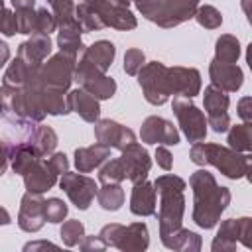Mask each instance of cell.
<instances>
[{
    "mask_svg": "<svg viewBox=\"0 0 252 252\" xmlns=\"http://www.w3.org/2000/svg\"><path fill=\"white\" fill-rule=\"evenodd\" d=\"M189 185L193 189V220L201 228H213L224 209L230 203L228 187L217 183L213 173L207 169H197L189 177Z\"/></svg>",
    "mask_w": 252,
    "mask_h": 252,
    "instance_id": "1",
    "label": "cell"
},
{
    "mask_svg": "<svg viewBox=\"0 0 252 252\" xmlns=\"http://www.w3.org/2000/svg\"><path fill=\"white\" fill-rule=\"evenodd\" d=\"M185 187L187 183L173 173L159 175L154 181L156 195H159V209L156 213L159 220V236H167L169 232L181 226L185 213V197H183Z\"/></svg>",
    "mask_w": 252,
    "mask_h": 252,
    "instance_id": "2",
    "label": "cell"
},
{
    "mask_svg": "<svg viewBox=\"0 0 252 252\" xmlns=\"http://www.w3.org/2000/svg\"><path fill=\"white\" fill-rule=\"evenodd\" d=\"M189 156L193 163L213 165L228 179H242L248 175L250 169V154H242L211 142H195Z\"/></svg>",
    "mask_w": 252,
    "mask_h": 252,
    "instance_id": "3",
    "label": "cell"
},
{
    "mask_svg": "<svg viewBox=\"0 0 252 252\" xmlns=\"http://www.w3.org/2000/svg\"><path fill=\"white\" fill-rule=\"evenodd\" d=\"M98 238L104 242L106 248H118L124 252H140L146 250L150 244L148 226L144 222H132L128 226L118 222L104 224L98 232Z\"/></svg>",
    "mask_w": 252,
    "mask_h": 252,
    "instance_id": "4",
    "label": "cell"
},
{
    "mask_svg": "<svg viewBox=\"0 0 252 252\" xmlns=\"http://www.w3.org/2000/svg\"><path fill=\"white\" fill-rule=\"evenodd\" d=\"M75 65H77V57L75 55H69V53H55L51 55L47 61H43V65L37 69L35 77L28 83H35L39 87H45V89H57V91H65L69 89L71 81H73V71H75Z\"/></svg>",
    "mask_w": 252,
    "mask_h": 252,
    "instance_id": "5",
    "label": "cell"
},
{
    "mask_svg": "<svg viewBox=\"0 0 252 252\" xmlns=\"http://www.w3.org/2000/svg\"><path fill=\"white\" fill-rule=\"evenodd\" d=\"M69 169V159L65 154H51L47 159L39 158L24 173V185L32 193H45L57 183V177Z\"/></svg>",
    "mask_w": 252,
    "mask_h": 252,
    "instance_id": "6",
    "label": "cell"
},
{
    "mask_svg": "<svg viewBox=\"0 0 252 252\" xmlns=\"http://www.w3.org/2000/svg\"><path fill=\"white\" fill-rule=\"evenodd\" d=\"M138 85L142 87L144 98L154 106H161L171 96L169 81H167V67L159 61L146 63L138 71Z\"/></svg>",
    "mask_w": 252,
    "mask_h": 252,
    "instance_id": "7",
    "label": "cell"
},
{
    "mask_svg": "<svg viewBox=\"0 0 252 252\" xmlns=\"http://www.w3.org/2000/svg\"><path fill=\"white\" fill-rule=\"evenodd\" d=\"M73 81H77L83 91H87L98 100H106L116 93V81L85 59L77 61L73 71Z\"/></svg>",
    "mask_w": 252,
    "mask_h": 252,
    "instance_id": "8",
    "label": "cell"
},
{
    "mask_svg": "<svg viewBox=\"0 0 252 252\" xmlns=\"http://www.w3.org/2000/svg\"><path fill=\"white\" fill-rule=\"evenodd\" d=\"M173 114L177 116V122L185 134V138L195 144V142H203L207 138V118L205 114L191 102V98L187 96H175L171 102Z\"/></svg>",
    "mask_w": 252,
    "mask_h": 252,
    "instance_id": "9",
    "label": "cell"
},
{
    "mask_svg": "<svg viewBox=\"0 0 252 252\" xmlns=\"http://www.w3.org/2000/svg\"><path fill=\"white\" fill-rule=\"evenodd\" d=\"M252 219L242 217V219H228L220 222V228L217 230V236L211 244L213 252H222V250H234L236 242L244 244L246 248L252 246Z\"/></svg>",
    "mask_w": 252,
    "mask_h": 252,
    "instance_id": "10",
    "label": "cell"
},
{
    "mask_svg": "<svg viewBox=\"0 0 252 252\" xmlns=\"http://www.w3.org/2000/svg\"><path fill=\"white\" fill-rule=\"evenodd\" d=\"M203 104L207 112V126H211L217 134H222L230 126V116H228V104L230 98L224 91H220L215 85H209L203 94Z\"/></svg>",
    "mask_w": 252,
    "mask_h": 252,
    "instance_id": "11",
    "label": "cell"
},
{
    "mask_svg": "<svg viewBox=\"0 0 252 252\" xmlns=\"http://www.w3.org/2000/svg\"><path fill=\"white\" fill-rule=\"evenodd\" d=\"M59 187L67 193V197L71 199V203L77 209H81V211H87L89 209V205L96 197V189H98L93 177L81 175V173H71L69 169L65 173H61Z\"/></svg>",
    "mask_w": 252,
    "mask_h": 252,
    "instance_id": "12",
    "label": "cell"
},
{
    "mask_svg": "<svg viewBox=\"0 0 252 252\" xmlns=\"http://www.w3.org/2000/svg\"><path fill=\"white\" fill-rule=\"evenodd\" d=\"M199 8V0H161V6L154 14L150 22L159 28H175L195 16Z\"/></svg>",
    "mask_w": 252,
    "mask_h": 252,
    "instance_id": "13",
    "label": "cell"
},
{
    "mask_svg": "<svg viewBox=\"0 0 252 252\" xmlns=\"http://www.w3.org/2000/svg\"><path fill=\"white\" fill-rule=\"evenodd\" d=\"M120 163L124 167V173H126V179H130L132 183H138V181H144L150 173V167H152V159H150V154L146 148H142L138 142H132L128 144L124 150H120Z\"/></svg>",
    "mask_w": 252,
    "mask_h": 252,
    "instance_id": "14",
    "label": "cell"
},
{
    "mask_svg": "<svg viewBox=\"0 0 252 252\" xmlns=\"http://www.w3.org/2000/svg\"><path fill=\"white\" fill-rule=\"evenodd\" d=\"M140 138L146 144H158V146L159 144L161 146H175V144H179L177 128L169 120H165L161 116H148L142 122Z\"/></svg>",
    "mask_w": 252,
    "mask_h": 252,
    "instance_id": "15",
    "label": "cell"
},
{
    "mask_svg": "<svg viewBox=\"0 0 252 252\" xmlns=\"http://www.w3.org/2000/svg\"><path fill=\"white\" fill-rule=\"evenodd\" d=\"M94 138L98 144H104L114 150H124L128 144L136 142V134L130 128H126L110 118H102V120L98 118L94 122Z\"/></svg>",
    "mask_w": 252,
    "mask_h": 252,
    "instance_id": "16",
    "label": "cell"
},
{
    "mask_svg": "<svg viewBox=\"0 0 252 252\" xmlns=\"http://www.w3.org/2000/svg\"><path fill=\"white\" fill-rule=\"evenodd\" d=\"M169 94L193 98L201 93V75L193 67H167Z\"/></svg>",
    "mask_w": 252,
    "mask_h": 252,
    "instance_id": "17",
    "label": "cell"
},
{
    "mask_svg": "<svg viewBox=\"0 0 252 252\" xmlns=\"http://www.w3.org/2000/svg\"><path fill=\"white\" fill-rule=\"evenodd\" d=\"M43 197L41 193H32L28 191L22 197L20 203V213H18V226L26 232H37L45 224L43 217Z\"/></svg>",
    "mask_w": 252,
    "mask_h": 252,
    "instance_id": "18",
    "label": "cell"
},
{
    "mask_svg": "<svg viewBox=\"0 0 252 252\" xmlns=\"http://www.w3.org/2000/svg\"><path fill=\"white\" fill-rule=\"evenodd\" d=\"M51 53V39L47 33H32V37L18 47V59H22L32 71H37Z\"/></svg>",
    "mask_w": 252,
    "mask_h": 252,
    "instance_id": "19",
    "label": "cell"
},
{
    "mask_svg": "<svg viewBox=\"0 0 252 252\" xmlns=\"http://www.w3.org/2000/svg\"><path fill=\"white\" fill-rule=\"evenodd\" d=\"M209 77L211 85L219 87L224 93H236L244 81V73L236 63H222L217 59H213L209 65Z\"/></svg>",
    "mask_w": 252,
    "mask_h": 252,
    "instance_id": "20",
    "label": "cell"
},
{
    "mask_svg": "<svg viewBox=\"0 0 252 252\" xmlns=\"http://www.w3.org/2000/svg\"><path fill=\"white\" fill-rule=\"evenodd\" d=\"M93 6L96 8L104 28H116V30H134L138 26L136 16L128 8H118L112 6L108 0H91Z\"/></svg>",
    "mask_w": 252,
    "mask_h": 252,
    "instance_id": "21",
    "label": "cell"
},
{
    "mask_svg": "<svg viewBox=\"0 0 252 252\" xmlns=\"http://www.w3.org/2000/svg\"><path fill=\"white\" fill-rule=\"evenodd\" d=\"M130 211L136 217H152L156 215V189L154 183L138 181L134 183L132 195H130Z\"/></svg>",
    "mask_w": 252,
    "mask_h": 252,
    "instance_id": "22",
    "label": "cell"
},
{
    "mask_svg": "<svg viewBox=\"0 0 252 252\" xmlns=\"http://www.w3.org/2000/svg\"><path fill=\"white\" fill-rule=\"evenodd\" d=\"M67 102H69V110L77 112L85 122H96L100 116V106H98V98H94L93 94H89L83 89H75L67 94Z\"/></svg>",
    "mask_w": 252,
    "mask_h": 252,
    "instance_id": "23",
    "label": "cell"
},
{
    "mask_svg": "<svg viewBox=\"0 0 252 252\" xmlns=\"http://www.w3.org/2000/svg\"><path fill=\"white\" fill-rule=\"evenodd\" d=\"M110 156V148L104 144H94L87 148H77L75 150V167L79 173H89L94 167L102 165Z\"/></svg>",
    "mask_w": 252,
    "mask_h": 252,
    "instance_id": "24",
    "label": "cell"
},
{
    "mask_svg": "<svg viewBox=\"0 0 252 252\" xmlns=\"http://www.w3.org/2000/svg\"><path fill=\"white\" fill-rule=\"evenodd\" d=\"M114 55H116V47L112 41H106V39H98L94 43H91L89 47L83 49V59L93 63L96 69H100L102 73H106L114 61Z\"/></svg>",
    "mask_w": 252,
    "mask_h": 252,
    "instance_id": "25",
    "label": "cell"
},
{
    "mask_svg": "<svg viewBox=\"0 0 252 252\" xmlns=\"http://www.w3.org/2000/svg\"><path fill=\"white\" fill-rule=\"evenodd\" d=\"M161 242L169 250H181V252L201 250V236L197 232H191L189 228H183V226L169 232L167 236H161Z\"/></svg>",
    "mask_w": 252,
    "mask_h": 252,
    "instance_id": "26",
    "label": "cell"
},
{
    "mask_svg": "<svg viewBox=\"0 0 252 252\" xmlns=\"http://www.w3.org/2000/svg\"><path fill=\"white\" fill-rule=\"evenodd\" d=\"M35 85V83H32ZM37 96H39V104L43 108L45 114H53V116H61L71 112L69 110V102L65 96V91H57V89H45L37 85Z\"/></svg>",
    "mask_w": 252,
    "mask_h": 252,
    "instance_id": "27",
    "label": "cell"
},
{
    "mask_svg": "<svg viewBox=\"0 0 252 252\" xmlns=\"http://www.w3.org/2000/svg\"><path fill=\"white\" fill-rule=\"evenodd\" d=\"M39 158H43V156H41L30 142H26V140L14 144V148H12V152H10L12 169H14V173H20V175H24V173L32 167V163H35Z\"/></svg>",
    "mask_w": 252,
    "mask_h": 252,
    "instance_id": "28",
    "label": "cell"
},
{
    "mask_svg": "<svg viewBox=\"0 0 252 252\" xmlns=\"http://www.w3.org/2000/svg\"><path fill=\"white\" fill-rule=\"evenodd\" d=\"M26 142H30L41 156H51L57 146V134L49 126H32V130L26 136Z\"/></svg>",
    "mask_w": 252,
    "mask_h": 252,
    "instance_id": "29",
    "label": "cell"
},
{
    "mask_svg": "<svg viewBox=\"0 0 252 252\" xmlns=\"http://www.w3.org/2000/svg\"><path fill=\"white\" fill-rule=\"evenodd\" d=\"M35 73L37 71H32L22 59H14L10 65H8V69H6V73H4V79H2V85L4 87H10V89H22V87H26L33 77H35Z\"/></svg>",
    "mask_w": 252,
    "mask_h": 252,
    "instance_id": "30",
    "label": "cell"
},
{
    "mask_svg": "<svg viewBox=\"0 0 252 252\" xmlns=\"http://www.w3.org/2000/svg\"><path fill=\"white\" fill-rule=\"evenodd\" d=\"M81 33H85V30H83L81 26L59 28V33H57V45H59V51L77 57V55L87 47V45L81 41Z\"/></svg>",
    "mask_w": 252,
    "mask_h": 252,
    "instance_id": "31",
    "label": "cell"
},
{
    "mask_svg": "<svg viewBox=\"0 0 252 252\" xmlns=\"http://www.w3.org/2000/svg\"><path fill=\"white\" fill-rule=\"evenodd\" d=\"M96 201L104 211H118L124 205V189L120 183H102L96 189Z\"/></svg>",
    "mask_w": 252,
    "mask_h": 252,
    "instance_id": "32",
    "label": "cell"
},
{
    "mask_svg": "<svg viewBox=\"0 0 252 252\" xmlns=\"http://www.w3.org/2000/svg\"><path fill=\"white\" fill-rule=\"evenodd\" d=\"M228 148L242 152V154H250L252 150V126L250 124H236V126H228Z\"/></svg>",
    "mask_w": 252,
    "mask_h": 252,
    "instance_id": "33",
    "label": "cell"
},
{
    "mask_svg": "<svg viewBox=\"0 0 252 252\" xmlns=\"http://www.w3.org/2000/svg\"><path fill=\"white\" fill-rule=\"evenodd\" d=\"M47 4L51 6V14L55 16L57 28L81 26L79 20H77V16H75V4H73V0H47Z\"/></svg>",
    "mask_w": 252,
    "mask_h": 252,
    "instance_id": "34",
    "label": "cell"
},
{
    "mask_svg": "<svg viewBox=\"0 0 252 252\" xmlns=\"http://www.w3.org/2000/svg\"><path fill=\"white\" fill-rule=\"evenodd\" d=\"M240 57V43L234 35L222 33L215 43V59L222 63H236Z\"/></svg>",
    "mask_w": 252,
    "mask_h": 252,
    "instance_id": "35",
    "label": "cell"
},
{
    "mask_svg": "<svg viewBox=\"0 0 252 252\" xmlns=\"http://www.w3.org/2000/svg\"><path fill=\"white\" fill-rule=\"evenodd\" d=\"M85 238V224L77 219H71V220H65L63 226H61V240L65 246L73 248V246H79L81 240Z\"/></svg>",
    "mask_w": 252,
    "mask_h": 252,
    "instance_id": "36",
    "label": "cell"
},
{
    "mask_svg": "<svg viewBox=\"0 0 252 252\" xmlns=\"http://www.w3.org/2000/svg\"><path fill=\"white\" fill-rule=\"evenodd\" d=\"M193 18L199 22V26H203V28H207V30H217V28L222 24L220 12H219L215 6H209V4L199 6Z\"/></svg>",
    "mask_w": 252,
    "mask_h": 252,
    "instance_id": "37",
    "label": "cell"
},
{
    "mask_svg": "<svg viewBox=\"0 0 252 252\" xmlns=\"http://www.w3.org/2000/svg\"><path fill=\"white\" fill-rule=\"evenodd\" d=\"M98 179L100 183H120L126 179L124 167L120 163V159H108L100 169H98Z\"/></svg>",
    "mask_w": 252,
    "mask_h": 252,
    "instance_id": "38",
    "label": "cell"
},
{
    "mask_svg": "<svg viewBox=\"0 0 252 252\" xmlns=\"http://www.w3.org/2000/svg\"><path fill=\"white\" fill-rule=\"evenodd\" d=\"M67 213H69V207L61 199L51 197V199L43 201V217L47 222H63Z\"/></svg>",
    "mask_w": 252,
    "mask_h": 252,
    "instance_id": "39",
    "label": "cell"
},
{
    "mask_svg": "<svg viewBox=\"0 0 252 252\" xmlns=\"http://www.w3.org/2000/svg\"><path fill=\"white\" fill-rule=\"evenodd\" d=\"M57 22L55 16L47 10V8H37L35 10V18H33V33H51L55 32Z\"/></svg>",
    "mask_w": 252,
    "mask_h": 252,
    "instance_id": "40",
    "label": "cell"
},
{
    "mask_svg": "<svg viewBox=\"0 0 252 252\" xmlns=\"http://www.w3.org/2000/svg\"><path fill=\"white\" fill-rule=\"evenodd\" d=\"M146 65V55L142 49L132 47L124 53V73L126 75H138V71Z\"/></svg>",
    "mask_w": 252,
    "mask_h": 252,
    "instance_id": "41",
    "label": "cell"
},
{
    "mask_svg": "<svg viewBox=\"0 0 252 252\" xmlns=\"http://www.w3.org/2000/svg\"><path fill=\"white\" fill-rule=\"evenodd\" d=\"M0 33H4V35H16L18 33L16 12H12L8 8H0Z\"/></svg>",
    "mask_w": 252,
    "mask_h": 252,
    "instance_id": "42",
    "label": "cell"
},
{
    "mask_svg": "<svg viewBox=\"0 0 252 252\" xmlns=\"http://www.w3.org/2000/svg\"><path fill=\"white\" fill-rule=\"evenodd\" d=\"M134 4H136V8L142 12L144 18L152 20L154 14L158 12V8L161 6V0H134Z\"/></svg>",
    "mask_w": 252,
    "mask_h": 252,
    "instance_id": "43",
    "label": "cell"
},
{
    "mask_svg": "<svg viewBox=\"0 0 252 252\" xmlns=\"http://www.w3.org/2000/svg\"><path fill=\"white\" fill-rule=\"evenodd\" d=\"M156 159H158V165L161 169H165V171H169L173 167V158H171L169 150L165 146H161V144L156 148Z\"/></svg>",
    "mask_w": 252,
    "mask_h": 252,
    "instance_id": "44",
    "label": "cell"
},
{
    "mask_svg": "<svg viewBox=\"0 0 252 252\" xmlns=\"http://www.w3.org/2000/svg\"><path fill=\"white\" fill-rule=\"evenodd\" d=\"M14 144L8 140H0V175L6 171L8 167V159H10V152H12Z\"/></svg>",
    "mask_w": 252,
    "mask_h": 252,
    "instance_id": "45",
    "label": "cell"
},
{
    "mask_svg": "<svg viewBox=\"0 0 252 252\" xmlns=\"http://www.w3.org/2000/svg\"><path fill=\"white\" fill-rule=\"evenodd\" d=\"M79 246H81V250H87V252H89V250H104V248H106L104 242L98 238V234H96V236H87V234H85V238L81 240Z\"/></svg>",
    "mask_w": 252,
    "mask_h": 252,
    "instance_id": "46",
    "label": "cell"
},
{
    "mask_svg": "<svg viewBox=\"0 0 252 252\" xmlns=\"http://www.w3.org/2000/svg\"><path fill=\"white\" fill-rule=\"evenodd\" d=\"M238 116L244 120V124H250V118H252V114H250V96L240 98V102H238Z\"/></svg>",
    "mask_w": 252,
    "mask_h": 252,
    "instance_id": "47",
    "label": "cell"
},
{
    "mask_svg": "<svg viewBox=\"0 0 252 252\" xmlns=\"http://www.w3.org/2000/svg\"><path fill=\"white\" fill-rule=\"evenodd\" d=\"M16 12H26V10H33L35 8V0H10Z\"/></svg>",
    "mask_w": 252,
    "mask_h": 252,
    "instance_id": "48",
    "label": "cell"
},
{
    "mask_svg": "<svg viewBox=\"0 0 252 252\" xmlns=\"http://www.w3.org/2000/svg\"><path fill=\"white\" fill-rule=\"evenodd\" d=\"M8 59H10V47L6 41H0V67L8 63Z\"/></svg>",
    "mask_w": 252,
    "mask_h": 252,
    "instance_id": "49",
    "label": "cell"
},
{
    "mask_svg": "<svg viewBox=\"0 0 252 252\" xmlns=\"http://www.w3.org/2000/svg\"><path fill=\"white\" fill-rule=\"evenodd\" d=\"M45 246H51V248H55V244H53V242L41 240V242H30V244H26V246H24V250H37V248H45Z\"/></svg>",
    "mask_w": 252,
    "mask_h": 252,
    "instance_id": "50",
    "label": "cell"
},
{
    "mask_svg": "<svg viewBox=\"0 0 252 252\" xmlns=\"http://www.w3.org/2000/svg\"><path fill=\"white\" fill-rule=\"evenodd\" d=\"M12 222V219H10V213L4 209V207H0V224L4 226V224H10Z\"/></svg>",
    "mask_w": 252,
    "mask_h": 252,
    "instance_id": "51",
    "label": "cell"
},
{
    "mask_svg": "<svg viewBox=\"0 0 252 252\" xmlns=\"http://www.w3.org/2000/svg\"><path fill=\"white\" fill-rule=\"evenodd\" d=\"M112 6H118V8H128L132 0H108Z\"/></svg>",
    "mask_w": 252,
    "mask_h": 252,
    "instance_id": "52",
    "label": "cell"
},
{
    "mask_svg": "<svg viewBox=\"0 0 252 252\" xmlns=\"http://www.w3.org/2000/svg\"><path fill=\"white\" fill-rule=\"evenodd\" d=\"M0 8H4V0H0Z\"/></svg>",
    "mask_w": 252,
    "mask_h": 252,
    "instance_id": "53",
    "label": "cell"
},
{
    "mask_svg": "<svg viewBox=\"0 0 252 252\" xmlns=\"http://www.w3.org/2000/svg\"><path fill=\"white\" fill-rule=\"evenodd\" d=\"M83 2H85V0H83Z\"/></svg>",
    "mask_w": 252,
    "mask_h": 252,
    "instance_id": "54",
    "label": "cell"
}]
</instances>
